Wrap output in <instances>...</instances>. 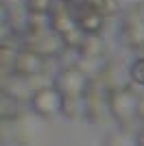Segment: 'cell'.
<instances>
[{"instance_id": "19", "label": "cell", "mask_w": 144, "mask_h": 146, "mask_svg": "<svg viewBox=\"0 0 144 146\" xmlns=\"http://www.w3.org/2000/svg\"><path fill=\"white\" fill-rule=\"evenodd\" d=\"M138 7H140V13H142V15H144V2H140Z\"/></svg>"}, {"instance_id": "12", "label": "cell", "mask_w": 144, "mask_h": 146, "mask_svg": "<svg viewBox=\"0 0 144 146\" xmlns=\"http://www.w3.org/2000/svg\"><path fill=\"white\" fill-rule=\"evenodd\" d=\"M87 5L92 9H96L98 13H103L105 18H114L120 13V2L118 0H87Z\"/></svg>"}, {"instance_id": "14", "label": "cell", "mask_w": 144, "mask_h": 146, "mask_svg": "<svg viewBox=\"0 0 144 146\" xmlns=\"http://www.w3.org/2000/svg\"><path fill=\"white\" fill-rule=\"evenodd\" d=\"M107 146H138V135H131L129 131L120 129L107 137Z\"/></svg>"}, {"instance_id": "6", "label": "cell", "mask_w": 144, "mask_h": 146, "mask_svg": "<svg viewBox=\"0 0 144 146\" xmlns=\"http://www.w3.org/2000/svg\"><path fill=\"white\" fill-rule=\"evenodd\" d=\"M44 68H46V57H42L39 52H35L31 48H20L15 66H13V72L29 79V76L44 74Z\"/></svg>"}, {"instance_id": "5", "label": "cell", "mask_w": 144, "mask_h": 146, "mask_svg": "<svg viewBox=\"0 0 144 146\" xmlns=\"http://www.w3.org/2000/svg\"><path fill=\"white\" fill-rule=\"evenodd\" d=\"M61 107H63V94L55 85L37 90L33 94V98H31V109L42 118H50L55 113H59Z\"/></svg>"}, {"instance_id": "2", "label": "cell", "mask_w": 144, "mask_h": 146, "mask_svg": "<svg viewBox=\"0 0 144 146\" xmlns=\"http://www.w3.org/2000/svg\"><path fill=\"white\" fill-rule=\"evenodd\" d=\"M22 48H31L48 59V57H57L59 52H63L66 44H63V37L59 33H55L53 29H42V31H24Z\"/></svg>"}, {"instance_id": "8", "label": "cell", "mask_w": 144, "mask_h": 146, "mask_svg": "<svg viewBox=\"0 0 144 146\" xmlns=\"http://www.w3.org/2000/svg\"><path fill=\"white\" fill-rule=\"evenodd\" d=\"M2 92L9 94L11 98H15L18 103H31V98L35 94L31 81L26 79V76L15 74V72H11V76H9V74L2 76Z\"/></svg>"}, {"instance_id": "11", "label": "cell", "mask_w": 144, "mask_h": 146, "mask_svg": "<svg viewBox=\"0 0 144 146\" xmlns=\"http://www.w3.org/2000/svg\"><path fill=\"white\" fill-rule=\"evenodd\" d=\"M79 55L85 59H101L105 55V39L101 37V33H87L79 48Z\"/></svg>"}, {"instance_id": "4", "label": "cell", "mask_w": 144, "mask_h": 146, "mask_svg": "<svg viewBox=\"0 0 144 146\" xmlns=\"http://www.w3.org/2000/svg\"><path fill=\"white\" fill-rule=\"evenodd\" d=\"M120 39L129 48H144V15L140 13V7H131L122 15V31Z\"/></svg>"}, {"instance_id": "17", "label": "cell", "mask_w": 144, "mask_h": 146, "mask_svg": "<svg viewBox=\"0 0 144 146\" xmlns=\"http://www.w3.org/2000/svg\"><path fill=\"white\" fill-rule=\"evenodd\" d=\"M138 120L144 124V94H142V98H140V109H138Z\"/></svg>"}, {"instance_id": "1", "label": "cell", "mask_w": 144, "mask_h": 146, "mask_svg": "<svg viewBox=\"0 0 144 146\" xmlns=\"http://www.w3.org/2000/svg\"><path fill=\"white\" fill-rule=\"evenodd\" d=\"M140 98H142V94H138L129 85H118L114 90H109L107 92L109 116L116 122H120L122 127H131L133 122L138 120Z\"/></svg>"}, {"instance_id": "9", "label": "cell", "mask_w": 144, "mask_h": 146, "mask_svg": "<svg viewBox=\"0 0 144 146\" xmlns=\"http://www.w3.org/2000/svg\"><path fill=\"white\" fill-rule=\"evenodd\" d=\"M77 24L81 26L85 33H101L103 24H105V15L87 5V7H83V9L77 13Z\"/></svg>"}, {"instance_id": "10", "label": "cell", "mask_w": 144, "mask_h": 146, "mask_svg": "<svg viewBox=\"0 0 144 146\" xmlns=\"http://www.w3.org/2000/svg\"><path fill=\"white\" fill-rule=\"evenodd\" d=\"M61 113H63L68 120H81V118H87V103H85V94H81V96H63Z\"/></svg>"}, {"instance_id": "3", "label": "cell", "mask_w": 144, "mask_h": 146, "mask_svg": "<svg viewBox=\"0 0 144 146\" xmlns=\"http://www.w3.org/2000/svg\"><path fill=\"white\" fill-rule=\"evenodd\" d=\"M90 83H92L90 74L83 72L79 66L61 68L59 72H57V76H55V81H53V85L57 87L63 96H81V94L87 92Z\"/></svg>"}, {"instance_id": "16", "label": "cell", "mask_w": 144, "mask_h": 146, "mask_svg": "<svg viewBox=\"0 0 144 146\" xmlns=\"http://www.w3.org/2000/svg\"><path fill=\"white\" fill-rule=\"evenodd\" d=\"M129 76H131L133 83H138V85H144V57L135 59L129 68Z\"/></svg>"}, {"instance_id": "15", "label": "cell", "mask_w": 144, "mask_h": 146, "mask_svg": "<svg viewBox=\"0 0 144 146\" xmlns=\"http://www.w3.org/2000/svg\"><path fill=\"white\" fill-rule=\"evenodd\" d=\"M55 2L57 0H24L29 13H44V15H50Z\"/></svg>"}, {"instance_id": "13", "label": "cell", "mask_w": 144, "mask_h": 146, "mask_svg": "<svg viewBox=\"0 0 144 146\" xmlns=\"http://www.w3.org/2000/svg\"><path fill=\"white\" fill-rule=\"evenodd\" d=\"M85 35H87V33H85L79 24L74 26V29H70L68 33H63L61 37H63L66 50H79V48H81V44H83V39H85Z\"/></svg>"}, {"instance_id": "7", "label": "cell", "mask_w": 144, "mask_h": 146, "mask_svg": "<svg viewBox=\"0 0 144 146\" xmlns=\"http://www.w3.org/2000/svg\"><path fill=\"white\" fill-rule=\"evenodd\" d=\"M13 137L20 144H33L42 133V127L31 113H18L13 118Z\"/></svg>"}, {"instance_id": "18", "label": "cell", "mask_w": 144, "mask_h": 146, "mask_svg": "<svg viewBox=\"0 0 144 146\" xmlns=\"http://www.w3.org/2000/svg\"><path fill=\"white\" fill-rule=\"evenodd\" d=\"M138 146H144V127H142V131L138 133Z\"/></svg>"}]
</instances>
